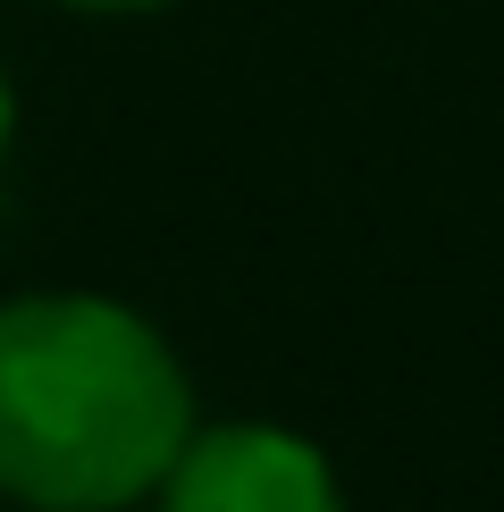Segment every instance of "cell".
<instances>
[{
	"instance_id": "6da1fadb",
	"label": "cell",
	"mask_w": 504,
	"mask_h": 512,
	"mask_svg": "<svg viewBox=\"0 0 504 512\" xmlns=\"http://www.w3.org/2000/svg\"><path fill=\"white\" fill-rule=\"evenodd\" d=\"M194 437L185 361L110 294L0 303V496L26 512H118Z\"/></svg>"
},
{
	"instance_id": "7a4b0ae2",
	"label": "cell",
	"mask_w": 504,
	"mask_h": 512,
	"mask_svg": "<svg viewBox=\"0 0 504 512\" xmlns=\"http://www.w3.org/2000/svg\"><path fill=\"white\" fill-rule=\"evenodd\" d=\"M152 504L160 512H345V487L311 437L269 429V420H227V429H194L177 445Z\"/></svg>"
},
{
	"instance_id": "3957f363",
	"label": "cell",
	"mask_w": 504,
	"mask_h": 512,
	"mask_svg": "<svg viewBox=\"0 0 504 512\" xmlns=\"http://www.w3.org/2000/svg\"><path fill=\"white\" fill-rule=\"evenodd\" d=\"M68 9H101V17H126V9H168V0H68Z\"/></svg>"
},
{
	"instance_id": "277c9868",
	"label": "cell",
	"mask_w": 504,
	"mask_h": 512,
	"mask_svg": "<svg viewBox=\"0 0 504 512\" xmlns=\"http://www.w3.org/2000/svg\"><path fill=\"white\" fill-rule=\"evenodd\" d=\"M9 118H17V101H9V76H0V152H9Z\"/></svg>"
}]
</instances>
